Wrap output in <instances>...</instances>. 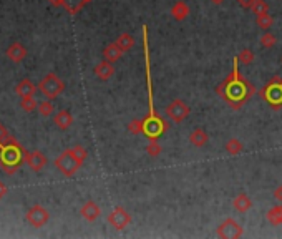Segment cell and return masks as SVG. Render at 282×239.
I'll return each instance as SVG.
<instances>
[{
    "label": "cell",
    "mask_w": 282,
    "mask_h": 239,
    "mask_svg": "<svg viewBox=\"0 0 282 239\" xmlns=\"http://www.w3.org/2000/svg\"><path fill=\"white\" fill-rule=\"evenodd\" d=\"M216 91L233 110H241L244 105L249 102L251 96L256 93V87L239 73L238 57L233 62V72L224 78V82L216 88Z\"/></svg>",
    "instance_id": "6da1fadb"
},
{
    "label": "cell",
    "mask_w": 282,
    "mask_h": 239,
    "mask_svg": "<svg viewBox=\"0 0 282 239\" xmlns=\"http://www.w3.org/2000/svg\"><path fill=\"white\" fill-rule=\"evenodd\" d=\"M143 52H145L146 64V85H148V98H150V111L143 120V135L148 140H159L170 130V123L156 115L153 102V80H151V58H150V45H148V27H143Z\"/></svg>",
    "instance_id": "7a4b0ae2"
},
{
    "label": "cell",
    "mask_w": 282,
    "mask_h": 239,
    "mask_svg": "<svg viewBox=\"0 0 282 239\" xmlns=\"http://www.w3.org/2000/svg\"><path fill=\"white\" fill-rule=\"evenodd\" d=\"M264 102H267L274 110H279L282 107V78L274 77L269 80V83L260 91Z\"/></svg>",
    "instance_id": "3957f363"
},
{
    "label": "cell",
    "mask_w": 282,
    "mask_h": 239,
    "mask_svg": "<svg viewBox=\"0 0 282 239\" xmlns=\"http://www.w3.org/2000/svg\"><path fill=\"white\" fill-rule=\"evenodd\" d=\"M165 113L168 116V120L174 121V123H183L184 120L189 116L191 113V108H189L188 103H184L183 100H173V102L165 108Z\"/></svg>",
    "instance_id": "277c9868"
},
{
    "label": "cell",
    "mask_w": 282,
    "mask_h": 239,
    "mask_svg": "<svg viewBox=\"0 0 282 239\" xmlns=\"http://www.w3.org/2000/svg\"><path fill=\"white\" fill-rule=\"evenodd\" d=\"M216 234L222 239H239L244 234V229L236 219L227 217V219H224L219 226H217Z\"/></svg>",
    "instance_id": "5b68a950"
},
{
    "label": "cell",
    "mask_w": 282,
    "mask_h": 239,
    "mask_svg": "<svg viewBox=\"0 0 282 239\" xmlns=\"http://www.w3.org/2000/svg\"><path fill=\"white\" fill-rule=\"evenodd\" d=\"M108 223H110L115 229L120 231V229H125L126 226L131 223V215H130L125 208L116 206L115 209H113L111 215L108 216Z\"/></svg>",
    "instance_id": "8992f818"
},
{
    "label": "cell",
    "mask_w": 282,
    "mask_h": 239,
    "mask_svg": "<svg viewBox=\"0 0 282 239\" xmlns=\"http://www.w3.org/2000/svg\"><path fill=\"white\" fill-rule=\"evenodd\" d=\"M208 133H206V130L203 128H196L191 131V135H189V143L193 146H196V148H203V146L208 145Z\"/></svg>",
    "instance_id": "52a82bcc"
},
{
    "label": "cell",
    "mask_w": 282,
    "mask_h": 239,
    "mask_svg": "<svg viewBox=\"0 0 282 239\" xmlns=\"http://www.w3.org/2000/svg\"><path fill=\"white\" fill-rule=\"evenodd\" d=\"M189 12L191 10H189V5L186 2H176L174 5L171 7V15L176 22H183V20H186Z\"/></svg>",
    "instance_id": "ba28073f"
},
{
    "label": "cell",
    "mask_w": 282,
    "mask_h": 239,
    "mask_svg": "<svg viewBox=\"0 0 282 239\" xmlns=\"http://www.w3.org/2000/svg\"><path fill=\"white\" fill-rule=\"evenodd\" d=\"M233 206L238 213H247L249 209L252 208V199L249 198L247 195H244V193H241V195H238L233 201Z\"/></svg>",
    "instance_id": "9c48e42d"
},
{
    "label": "cell",
    "mask_w": 282,
    "mask_h": 239,
    "mask_svg": "<svg viewBox=\"0 0 282 239\" xmlns=\"http://www.w3.org/2000/svg\"><path fill=\"white\" fill-rule=\"evenodd\" d=\"M103 55H105V60L111 62V64H115L116 60H120L121 55H123V50L118 47V43H110L107 48L103 50Z\"/></svg>",
    "instance_id": "30bf717a"
},
{
    "label": "cell",
    "mask_w": 282,
    "mask_h": 239,
    "mask_svg": "<svg viewBox=\"0 0 282 239\" xmlns=\"http://www.w3.org/2000/svg\"><path fill=\"white\" fill-rule=\"evenodd\" d=\"M95 73H96V77H100L102 80H108L110 77H113V73H115V66H113L111 62L105 60L95 68Z\"/></svg>",
    "instance_id": "8fae6325"
},
{
    "label": "cell",
    "mask_w": 282,
    "mask_h": 239,
    "mask_svg": "<svg viewBox=\"0 0 282 239\" xmlns=\"http://www.w3.org/2000/svg\"><path fill=\"white\" fill-rule=\"evenodd\" d=\"M266 219L272 226H281L282 224V204H277V206H272L267 211Z\"/></svg>",
    "instance_id": "7c38bea8"
},
{
    "label": "cell",
    "mask_w": 282,
    "mask_h": 239,
    "mask_svg": "<svg viewBox=\"0 0 282 239\" xmlns=\"http://www.w3.org/2000/svg\"><path fill=\"white\" fill-rule=\"evenodd\" d=\"M82 215H83V217H85V219H88V221H95L96 217L100 216V208L96 206L93 201H88L85 206L82 208Z\"/></svg>",
    "instance_id": "4fadbf2b"
},
{
    "label": "cell",
    "mask_w": 282,
    "mask_h": 239,
    "mask_svg": "<svg viewBox=\"0 0 282 239\" xmlns=\"http://www.w3.org/2000/svg\"><path fill=\"white\" fill-rule=\"evenodd\" d=\"M242 143L238 140V138H231V140H227L226 141V145H224V150H226V153L227 154H231V156H236V154H239L242 152Z\"/></svg>",
    "instance_id": "5bb4252c"
},
{
    "label": "cell",
    "mask_w": 282,
    "mask_h": 239,
    "mask_svg": "<svg viewBox=\"0 0 282 239\" xmlns=\"http://www.w3.org/2000/svg\"><path fill=\"white\" fill-rule=\"evenodd\" d=\"M116 43H118V47H120L121 50H123V53L125 52H130V50L133 48V45H134V39L130 33H121L120 37H118V40H116Z\"/></svg>",
    "instance_id": "9a60e30c"
},
{
    "label": "cell",
    "mask_w": 282,
    "mask_h": 239,
    "mask_svg": "<svg viewBox=\"0 0 282 239\" xmlns=\"http://www.w3.org/2000/svg\"><path fill=\"white\" fill-rule=\"evenodd\" d=\"M256 23H258V27L259 28H262V30H269V28L274 25V17H272L269 12H266V14H262V15H258L256 17Z\"/></svg>",
    "instance_id": "2e32d148"
},
{
    "label": "cell",
    "mask_w": 282,
    "mask_h": 239,
    "mask_svg": "<svg viewBox=\"0 0 282 239\" xmlns=\"http://www.w3.org/2000/svg\"><path fill=\"white\" fill-rule=\"evenodd\" d=\"M146 153L151 158H158L161 154V145H159L158 140H148V145H146Z\"/></svg>",
    "instance_id": "e0dca14e"
},
{
    "label": "cell",
    "mask_w": 282,
    "mask_h": 239,
    "mask_svg": "<svg viewBox=\"0 0 282 239\" xmlns=\"http://www.w3.org/2000/svg\"><path fill=\"white\" fill-rule=\"evenodd\" d=\"M238 60L241 62L242 65H251L254 62V52L251 48H244L238 53Z\"/></svg>",
    "instance_id": "ac0fdd59"
},
{
    "label": "cell",
    "mask_w": 282,
    "mask_h": 239,
    "mask_svg": "<svg viewBox=\"0 0 282 239\" xmlns=\"http://www.w3.org/2000/svg\"><path fill=\"white\" fill-rule=\"evenodd\" d=\"M251 10L256 17L262 15V14H266V12H269V3L266 2V0H256L254 5L251 7Z\"/></svg>",
    "instance_id": "d6986e66"
},
{
    "label": "cell",
    "mask_w": 282,
    "mask_h": 239,
    "mask_svg": "<svg viewBox=\"0 0 282 239\" xmlns=\"http://www.w3.org/2000/svg\"><path fill=\"white\" fill-rule=\"evenodd\" d=\"M276 43H277V39H276V35H272V33L266 32L262 37H260V45H262L264 48H272Z\"/></svg>",
    "instance_id": "ffe728a7"
},
{
    "label": "cell",
    "mask_w": 282,
    "mask_h": 239,
    "mask_svg": "<svg viewBox=\"0 0 282 239\" xmlns=\"http://www.w3.org/2000/svg\"><path fill=\"white\" fill-rule=\"evenodd\" d=\"M128 131L131 133V135H143V120H131L128 123Z\"/></svg>",
    "instance_id": "44dd1931"
},
{
    "label": "cell",
    "mask_w": 282,
    "mask_h": 239,
    "mask_svg": "<svg viewBox=\"0 0 282 239\" xmlns=\"http://www.w3.org/2000/svg\"><path fill=\"white\" fill-rule=\"evenodd\" d=\"M236 2L239 3V7H242V8H249V10H251V7L254 5L256 0H236Z\"/></svg>",
    "instance_id": "7402d4cb"
},
{
    "label": "cell",
    "mask_w": 282,
    "mask_h": 239,
    "mask_svg": "<svg viewBox=\"0 0 282 239\" xmlns=\"http://www.w3.org/2000/svg\"><path fill=\"white\" fill-rule=\"evenodd\" d=\"M274 199L279 201V203H282V184L281 186H277L274 190Z\"/></svg>",
    "instance_id": "603a6c76"
},
{
    "label": "cell",
    "mask_w": 282,
    "mask_h": 239,
    "mask_svg": "<svg viewBox=\"0 0 282 239\" xmlns=\"http://www.w3.org/2000/svg\"><path fill=\"white\" fill-rule=\"evenodd\" d=\"M209 2H213L214 5H221V3L224 2V0H209Z\"/></svg>",
    "instance_id": "cb8c5ba5"
}]
</instances>
